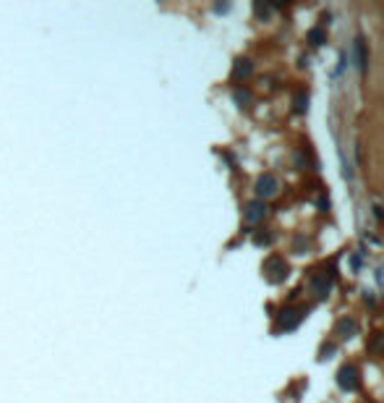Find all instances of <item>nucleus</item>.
I'll return each mask as SVG.
<instances>
[{"instance_id": "nucleus-10", "label": "nucleus", "mask_w": 384, "mask_h": 403, "mask_svg": "<svg viewBox=\"0 0 384 403\" xmlns=\"http://www.w3.org/2000/svg\"><path fill=\"white\" fill-rule=\"evenodd\" d=\"M236 100H238V102H248L251 95H248V92H240V89H238V92H236Z\"/></svg>"}, {"instance_id": "nucleus-9", "label": "nucleus", "mask_w": 384, "mask_h": 403, "mask_svg": "<svg viewBox=\"0 0 384 403\" xmlns=\"http://www.w3.org/2000/svg\"><path fill=\"white\" fill-rule=\"evenodd\" d=\"M296 110H298V113H304V110H306V97H304V95H298V97H296Z\"/></svg>"}, {"instance_id": "nucleus-4", "label": "nucleus", "mask_w": 384, "mask_h": 403, "mask_svg": "<svg viewBox=\"0 0 384 403\" xmlns=\"http://www.w3.org/2000/svg\"><path fill=\"white\" fill-rule=\"evenodd\" d=\"M264 215H266V204H264V202H251V204L246 207V220H248V223H259V220H264Z\"/></svg>"}, {"instance_id": "nucleus-7", "label": "nucleus", "mask_w": 384, "mask_h": 403, "mask_svg": "<svg viewBox=\"0 0 384 403\" xmlns=\"http://www.w3.org/2000/svg\"><path fill=\"white\" fill-rule=\"evenodd\" d=\"M324 40H327V34H324L322 29H311V32H308V42H311V45H322Z\"/></svg>"}, {"instance_id": "nucleus-2", "label": "nucleus", "mask_w": 384, "mask_h": 403, "mask_svg": "<svg viewBox=\"0 0 384 403\" xmlns=\"http://www.w3.org/2000/svg\"><path fill=\"white\" fill-rule=\"evenodd\" d=\"M280 191V181H277L272 173H266V176H262L259 178V183H256V194H259L262 199H270V197H274V194Z\"/></svg>"}, {"instance_id": "nucleus-5", "label": "nucleus", "mask_w": 384, "mask_h": 403, "mask_svg": "<svg viewBox=\"0 0 384 403\" xmlns=\"http://www.w3.org/2000/svg\"><path fill=\"white\" fill-rule=\"evenodd\" d=\"M300 317H304V314H300L298 309H285V312H282V319H280V325H282L285 330H293V327L298 325V322H300Z\"/></svg>"}, {"instance_id": "nucleus-3", "label": "nucleus", "mask_w": 384, "mask_h": 403, "mask_svg": "<svg viewBox=\"0 0 384 403\" xmlns=\"http://www.w3.org/2000/svg\"><path fill=\"white\" fill-rule=\"evenodd\" d=\"M337 382H340V387H345V390H356L358 387V372L353 369V366H342L340 374H337Z\"/></svg>"}, {"instance_id": "nucleus-11", "label": "nucleus", "mask_w": 384, "mask_h": 403, "mask_svg": "<svg viewBox=\"0 0 384 403\" xmlns=\"http://www.w3.org/2000/svg\"><path fill=\"white\" fill-rule=\"evenodd\" d=\"M270 233H259V236H256V244H270Z\"/></svg>"}, {"instance_id": "nucleus-6", "label": "nucleus", "mask_w": 384, "mask_h": 403, "mask_svg": "<svg viewBox=\"0 0 384 403\" xmlns=\"http://www.w3.org/2000/svg\"><path fill=\"white\" fill-rule=\"evenodd\" d=\"M251 71H254V68H251L248 61H238L236 63V71H232V79H248Z\"/></svg>"}, {"instance_id": "nucleus-1", "label": "nucleus", "mask_w": 384, "mask_h": 403, "mask_svg": "<svg viewBox=\"0 0 384 403\" xmlns=\"http://www.w3.org/2000/svg\"><path fill=\"white\" fill-rule=\"evenodd\" d=\"M264 275L270 283H280L288 278V262L282 257H270L264 262Z\"/></svg>"}, {"instance_id": "nucleus-8", "label": "nucleus", "mask_w": 384, "mask_h": 403, "mask_svg": "<svg viewBox=\"0 0 384 403\" xmlns=\"http://www.w3.org/2000/svg\"><path fill=\"white\" fill-rule=\"evenodd\" d=\"M337 330L342 332V338H348V335H350V332L356 330V322H353V319H342V322H340V327H337Z\"/></svg>"}]
</instances>
